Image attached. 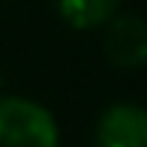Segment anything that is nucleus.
I'll return each instance as SVG.
<instances>
[{"mask_svg":"<svg viewBox=\"0 0 147 147\" xmlns=\"http://www.w3.org/2000/svg\"><path fill=\"white\" fill-rule=\"evenodd\" d=\"M0 147H60L57 120L24 96H0Z\"/></svg>","mask_w":147,"mask_h":147,"instance_id":"obj_1","label":"nucleus"},{"mask_svg":"<svg viewBox=\"0 0 147 147\" xmlns=\"http://www.w3.org/2000/svg\"><path fill=\"white\" fill-rule=\"evenodd\" d=\"M105 57L117 69L135 72L147 66V21L138 15H114L105 24Z\"/></svg>","mask_w":147,"mask_h":147,"instance_id":"obj_2","label":"nucleus"},{"mask_svg":"<svg viewBox=\"0 0 147 147\" xmlns=\"http://www.w3.org/2000/svg\"><path fill=\"white\" fill-rule=\"evenodd\" d=\"M96 147H147V111L132 102H117L96 120Z\"/></svg>","mask_w":147,"mask_h":147,"instance_id":"obj_3","label":"nucleus"},{"mask_svg":"<svg viewBox=\"0 0 147 147\" xmlns=\"http://www.w3.org/2000/svg\"><path fill=\"white\" fill-rule=\"evenodd\" d=\"M57 12L69 27L75 30H96L105 27L117 15L120 0H54Z\"/></svg>","mask_w":147,"mask_h":147,"instance_id":"obj_4","label":"nucleus"}]
</instances>
